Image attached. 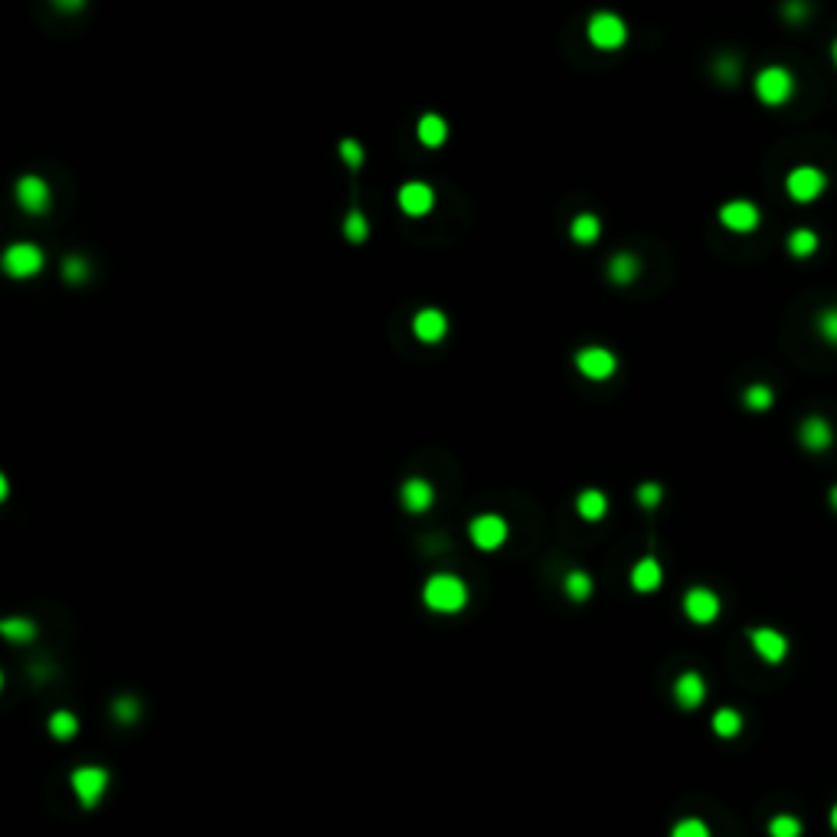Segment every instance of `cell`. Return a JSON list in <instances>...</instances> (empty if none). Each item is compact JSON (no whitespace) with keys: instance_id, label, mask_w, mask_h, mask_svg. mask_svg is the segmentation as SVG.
Masks as SVG:
<instances>
[{"instance_id":"29","label":"cell","mask_w":837,"mask_h":837,"mask_svg":"<svg viewBox=\"0 0 837 837\" xmlns=\"http://www.w3.org/2000/svg\"><path fill=\"white\" fill-rule=\"evenodd\" d=\"M343 232H347V239H350V243H364L366 236H370V226H366L364 213H360V210L347 213V220H343Z\"/></svg>"},{"instance_id":"28","label":"cell","mask_w":837,"mask_h":837,"mask_svg":"<svg viewBox=\"0 0 837 837\" xmlns=\"http://www.w3.org/2000/svg\"><path fill=\"white\" fill-rule=\"evenodd\" d=\"M563 589L573 602H583V599H589V592H592V579H589L585 573H569L566 575Z\"/></svg>"},{"instance_id":"17","label":"cell","mask_w":837,"mask_h":837,"mask_svg":"<svg viewBox=\"0 0 837 837\" xmlns=\"http://www.w3.org/2000/svg\"><path fill=\"white\" fill-rule=\"evenodd\" d=\"M798 439H801V445H805L808 452H825L827 445H831V439H834V432H831V423H825V419L811 415V419H805V423H801V432H798Z\"/></svg>"},{"instance_id":"11","label":"cell","mask_w":837,"mask_h":837,"mask_svg":"<svg viewBox=\"0 0 837 837\" xmlns=\"http://www.w3.org/2000/svg\"><path fill=\"white\" fill-rule=\"evenodd\" d=\"M749 641H752L756 655L762 657L766 664H778V661H785V655H788L785 635H778V632H772V628H756V632H749Z\"/></svg>"},{"instance_id":"19","label":"cell","mask_w":837,"mask_h":837,"mask_svg":"<svg viewBox=\"0 0 837 837\" xmlns=\"http://www.w3.org/2000/svg\"><path fill=\"white\" fill-rule=\"evenodd\" d=\"M575 511H579L583 520H602V517L608 514V497L602 495V491L589 487V491H583V495L575 497Z\"/></svg>"},{"instance_id":"15","label":"cell","mask_w":837,"mask_h":837,"mask_svg":"<svg viewBox=\"0 0 837 837\" xmlns=\"http://www.w3.org/2000/svg\"><path fill=\"white\" fill-rule=\"evenodd\" d=\"M704 696H706V684H704V677L696 674V671H687V674L677 677L674 700L684 706V710H694V706H700V704H704Z\"/></svg>"},{"instance_id":"10","label":"cell","mask_w":837,"mask_h":837,"mask_svg":"<svg viewBox=\"0 0 837 837\" xmlns=\"http://www.w3.org/2000/svg\"><path fill=\"white\" fill-rule=\"evenodd\" d=\"M720 222L733 232H752L759 226V210L756 203L749 200H729L723 210H720Z\"/></svg>"},{"instance_id":"23","label":"cell","mask_w":837,"mask_h":837,"mask_svg":"<svg viewBox=\"0 0 837 837\" xmlns=\"http://www.w3.org/2000/svg\"><path fill=\"white\" fill-rule=\"evenodd\" d=\"M76 733H79V720H76L69 710H56V713L50 716V736L52 739H62V743H66V739H72Z\"/></svg>"},{"instance_id":"32","label":"cell","mask_w":837,"mask_h":837,"mask_svg":"<svg viewBox=\"0 0 837 837\" xmlns=\"http://www.w3.org/2000/svg\"><path fill=\"white\" fill-rule=\"evenodd\" d=\"M62 275H66V282L79 285V282H85L89 265H85V259H79V255H69V259H66V265H62Z\"/></svg>"},{"instance_id":"33","label":"cell","mask_w":837,"mask_h":837,"mask_svg":"<svg viewBox=\"0 0 837 837\" xmlns=\"http://www.w3.org/2000/svg\"><path fill=\"white\" fill-rule=\"evenodd\" d=\"M115 720H118V723H134V720H138V700H134V696L115 700Z\"/></svg>"},{"instance_id":"1","label":"cell","mask_w":837,"mask_h":837,"mask_svg":"<svg viewBox=\"0 0 837 837\" xmlns=\"http://www.w3.org/2000/svg\"><path fill=\"white\" fill-rule=\"evenodd\" d=\"M425 606L432 612H442V616H452V612H462L468 606V585L452 573H439L432 575L423 589Z\"/></svg>"},{"instance_id":"4","label":"cell","mask_w":837,"mask_h":837,"mask_svg":"<svg viewBox=\"0 0 837 837\" xmlns=\"http://www.w3.org/2000/svg\"><path fill=\"white\" fill-rule=\"evenodd\" d=\"M69 782H72L76 798H79L85 808H92L101 795H105V788H109V772H105L101 766H79L76 772H72Z\"/></svg>"},{"instance_id":"35","label":"cell","mask_w":837,"mask_h":837,"mask_svg":"<svg viewBox=\"0 0 837 837\" xmlns=\"http://www.w3.org/2000/svg\"><path fill=\"white\" fill-rule=\"evenodd\" d=\"M638 504L648 507V511H655L657 504H661V485H655V481H648V485L638 487Z\"/></svg>"},{"instance_id":"7","label":"cell","mask_w":837,"mask_h":837,"mask_svg":"<svg viewBox=\"0 0 837 837\" xmlns=\"http://www.w3.org/2000/svg\"><path fill=\"white\" fill-rule=\"evenodd\" d=\"M616 353L606 350V347H585V350L575 353V370L589 380H608L616 374Z\"/></svg>"},{"instance_id":"24","label":"cell","mask_w":837,"mask_h":837,"mask_svg":"<svg viewBox=\"0 0 837 837\" xmlns=\"http://www.w3.org/2000/svg\"><path fill=\"white\" fill-rule=\"evenodd\" d=\"M0 632H4V638H7V641H13V645L33 641V635H36L33 622H27V618H4V622H0Z\"/></svg>"},{"instance_id":"37","label":"cell","mask_w":837,"mask_h":837,"mask_svg":"<svg viewBox=\"0 0 837 837\" xmlns=\"http://www.w3.org/2000/svg\"><path fill=\"white\" fill-rule=\"evenodd\" d=\"M716 72H720V79H723V82H736L739 66H736V60H733V56H723V60L716 62Z\"/></svg>"},{"instance_id":"34","label":"cell","mask_w":837,"mask_h":837,"mask_svg":"<svg viewBox=\"0 0 837 837\" xmlns=\"http://www.w3.org/2000/svg\"><path fill=\"white\" fill-rule=\"evenodd\" d=\"M817 331H821V337H825L827 343L837 347V308H831V311H825L817 318Z\"/></svg>"},{"instance_id":"40","label":"cell","mask_w":837,"mask_h":837,"mask_svg":"<svg viewBox=\"0 0 837 837\" xmlns=\"http://www.w3.org/2000/svg\"><path fill=\"white\" fill-rule=\"evenodd\" d=\"M831 827H834V831H837V805L831 808Z\"/></svg>"},{"instance_id":"16","label":"cell","mask_w":837,"mask_h":837,"mask_svg":"<svg viewBox=\"0 0 837 837\" xmlns=\"http://www.w3.org/2000/svg\"><path fill=\"white\" fill-rule=\"evenodd\" d=\"M432 501H435V491L425 478H409V481L403 485V507L409 511V514H423V511H429Z\"/></svg>"},{"instance_id":"2","label":"cell","mask_w":837,"mask_h":837,"mask_svg":"<svg viewBox=\"0 0 837 837\" xmlns=\"http://www.w3.org/2000/svg\"><path fill=\"white\" fill-rule=\"evenodd\" d=\"M756 95L762 105H785L792 95H795V76L785 69V66H766V69L756 76Z\"/></svg>"},{"instance_id":"25","label":"cell","mask_w":837,"mask_h":837,"mask_svg":"<svg viewBox=\"0 0 837 837\" xmlns=\"http://www.w3.org/2000/svg\"><path fill=\"white\" fill-rule=\"evenodd\" d=\"M743 729V716L736 713V710H716L713 713V733L716 736H723V739H733Z\"/></svg>"},{"instance_id":"21","label":"cell","mask_w":837,"mask_h":837,"mask_svg":"<svg viewBox=\"0 0 837 837\" xmlns=\"http://www.w3.org/2000/svg\"><path fill=\"white\" fill-rule=\"evenodd\" d=\"M635 275H638V259L632 253H618L616 259L608 262V278L616 285L635 282Z\"/></svg>"},{"instance_id":"3","label":"cell","mask_w":837,"mask_h":837,"mask_svg":"<svg viewBox=\"0 0 837 837\" xmlns=\"http://www.w3.org/2000/svg\"><path fill=\"white\" fill-rule=\"evenodd\" d=\"M827 187V177L817 167H795L785 177V190L795 203H811L817 200Z\"/></svg>"},{"instance_id":"26","label":"cell","mask_w":837,"mask_h":837,"mask_svg":"<svg viewBox=\"0 0 837 837\" xmlns=\"http://www.w3.org/2000/svg\"><path fill=\"white\" fill-rule=\"evenodd\" d=\"M788 253L795 259H808V255L817 253V236L811 229H795L788 236Z\"/></svg>"},{"instance_id":"9","label":"cell","mask_w":837,"mask_h":837,"mask_svg":"<svg viewBox=\"0 0 837 837\" xmlns=\"http://www.w3.org/2000/svg\"><path fill=\"white\" fill-rule=\"evenodd\" d=\"M468 534H471L474 546H481V550H497V546H504V540H507V524L497 514H481V517H474L471 520Z\"/></svg>"},{"instance_id":"20","label":"cell","mask_w":837,"mask_h":837,"mask_svg":"<svg viewBox=\"0 0 837 837\" xmlns=\"http://www.w3.org/2000/svg\"><path fill=\"white\" fill-rule=\"evenodd\" d=\"M419 141L425 144V148H439V144H445V138H448V125L439 118V115H425V118H419Z\"/></svg>"},{"instance_id":"31","label":"cell","mask_w":837,"mask_h":837,"mask_svg":"<svg viewBox=\"0 0 837 837\" xmlns=\"http://www.w3.org/2000/svg\"><path fill=\"white\" fill-rule=\"evenodd\" d=\"M671 837H710V827H706L704 821H696V817H684V821L674 825Z\"/></svg>"},{"instance_id":"39","label":"cell","mask_w":837,"mask_h":837,"mask_svg":"<svg viewBox=\"0 0 837 837\" xmlns=\"http://www.w3.org/2000/svg\"><path fill=\"white\" fill-rule=\"evenodd\" d=\"M52 4H56L60 11L72 13V11H79V7H82V4H85V0H52Z\"/></svg>"},{"instance_id":"6","label":"cell","mask_w":837,"mask_h":837,"mask_svg":"<svg viewBox=\"0 0 837 837\" xmlns=\"http://www.w3.org/2000/svg\"><path fill=\"white\" fill-rule=\"evenodd\" d=\"M589 40L599 50H618L628 40V30L622 17H616V13H595L589 20Z\"/></svg>"},{"instance_id":"27","label":"cell","mask_w":837,"mask_h":837,"mask_svg":"<svg viewBox=\"0 0 837 837\" xmlns=\"http://www.w3.org/2000/svg\"><path fill=\"white\" fill-rule=\"evenodd\" d=\"M772 399H776V393H772L769 386H762V383L749 386L746 393H743V403H746L752 413H766L769 406H772Z\"/></svg>"},{"instance_id":"38","label":"cell","mask_w":837,"mask_h":837,"mask_svg":"<svg viewBox=\"0 0 837 837\" xmlns=\"http://www.w3.org/2000/svg\"><path fill=\"white\" fill-rule=\"evenodd\" d=\"M782 13H785L788 20H801V17L808 13V4L805 0H788L785 7H782Z\"/></svg>"},{"instance_id":"36","label":"cell","mask_w":837,"mask_h":837,"mask_svg":"<svg viewBox=\"0 0 837 837\" xmlns=\"http://www.w3.org/2000/svg\"><path fill=\"white\" fill-rule=\"evenodd\" d=\"M341 161L347 164V167H360L364 164V151H360V144L357 141H341Z\"/></svg>"},{"instance_id":"18","label":"cell","mask_w":837,"mask_h":837,"mask_svg":"<svg viewBox=\"0 0 837 837\" xmlns=\"http://www.w3.org/2000/svg\"><path fill=\"white\" fill-rule=\"evenodd\" d=\"M661 579H664V573H661V563L657 559H641V563H635V569H632V585H635L638 592H657L661 589Z\"/></svg>"},{"instance_id":"41","label":"cell","mask_w":837,"mask_h":837,"mask_svg":"<svg viewBox=\"0 0 837 837\" xmlns=\"http://www.w3.org/2000/svg\"><path fill=\"white\" fill-rule=\"evenodd\" d=\"M831 504H834V511H837V485L831 487Z\"/></svg>"},{"instance_id":"22","label":"cell","mask_w":837,"mask_h":837,"mask_svg":"<svg viewBox=\"0 0 837 837\" xmlns=\"http://www.w3.org/2000/svg\"><path fill=\"white\" fill-rule=\"evenodd\" d=\"M599 232H602V226H599V220H595L592 213H583V216H575L573 226H569V236H573L579 245H589L599 239Z\"/></svg>"},{"instance_id":"42","label":"cell","mask_w":837,"mask_h":837,"mask_svg":"<svg viewBox=\"0 0 837 837\" xmlns=\"http://www.w3.org/2000/svg\"><path fill=\"white\" fill-rule=\"evenodd\" d=\"M831 56H834V66H837V40H834V50H831Z\"/></svg>"},{"instance_id":"8","label":"cell","mask_w":837,"mask_h":837,"mask_svg":"<svg viewBox=\"0 0 837 837\" xmlns=\"http://www.w3.org/2000/svg\"><path fill=\"white\" fill-rule=\"evenodd\" d=\"M684 616L696 625H710L716 616H720V599H716L713 589H704L696 585L684 595Z\"/></svg>"},{"instance_id":"12","label":"cell","mask_w":837,"mask_h":837,"mask_svg":"<svg viewBox=\"0 0 837 837\" xmlns=\"http://www.w3.org/2000/svg\"><path fill=\"white\" fill-rule=\"evenodd\" d=\"M17 203L27 213H46V206H50V187L40 177H23L17 183Z\"/></svg>"},{"instance_id":"30","label":"cell","mask_w":837,"mask_h":837,"mask_svg":"<svg viewBox=\"0 0 837 837\" xmlns=\"http://www.w3.org/2000/svg\"><path fill=\"white\" fill-rule=\"evenodd\" d=\"M769 834L772 837H801V821L792 817V815H778V817H772Z\"/></svg>"},{"instance_id":"5","label":"cell","mask_w":837,"mask_h":837,"mask_svg":"<svg viewBox=\"0 0 837 837\" xmlns=\"http://www.w3.org/2000/svg\"><path fill=\"white\" fill-rule=\"evenodd\" d=\"M4 272L11 278H33L43 269V253L33 243H17L4 253Z\"/></svg>"},{"instance_id":"14","label":"cell","mask_w":837,"mask_h":837,"mask_svg":"<svg viewBox=\"0 0 837 837\" xmlns=\"http://www.w3.org/2000/svg\"><path fill=\"white\" fill-rule=\"evenodd\" d=\"M413 334L425 343H439L448 334V318L442 311H435V308H425V311L415 314Z\"/></svg>"},{"instance_id":"13","label":"cell","mask_w":837,"mask_h":837,"mask_svg":"<svg viewBox=\"0 0 837 837\" xmlns=\"http://www.w3.org/2000/svg\"><path fill=\"white\" fill-rule=\"evenodd\" d=\"M435 203V193L429 183H403V190H399V206H403L409 216H425V213L432 210Z\"/></svg>"}]
</instances>
